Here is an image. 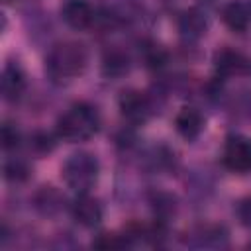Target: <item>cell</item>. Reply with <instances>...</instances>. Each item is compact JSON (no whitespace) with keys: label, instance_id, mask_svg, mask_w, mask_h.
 Wrapping results in <instances>:
<instances>
[{"label":"cell","instance_id":"cell-14","mask_svg":"<svg viewBox=\"0 0 251 251\" xmlns=\"http://www.w3.org/2000/svg\"><path fill=\"white\" fill-rule=\"evenodd\" d=\"M129 73V57L124 51H110L102 59V75L106 78H122Z\"/></svg>","mask_w":251,"mask_h":251},{"label":"cell","instance_id":"cell-4","mask_svg":"<svg viewBox=\"0 0 251 251\" xmlns=\"http://www.w3.org/2000/svg\"><path fill=\"white\" fill-rule=\"evenodd\" d=\"M222 161L233 173H249L251 171V137L241 133L229 135L224 145Z\"/></svg>","mask_w":251,"mask_h":251},{"label":"cell","instance_id":"cell-22","mask_svg":"<svg viewBox=\"0 0 251 251\" xmlns=\"http://www.w3.org/2000/svg\"><path fill=\"white\" fill-rule=\"evenodd\" d=\"M249 4H251V2H249Z\"/></svg>","mask_w":251,"mask_h":251},{"label":"cell","instance_id":"cell-17","mask_svg":"<svg viewBox=\"0 0 251 251\" xmlns=\"http://www.w3.org/2000/svg\"><path fill=\"white\" fill-rule=\"evenodd\" d=\"M143 59H145V65L149 69H161L167 63V51L163 47L151 43V45H147L143 49Z\"/></svg>","mask_w":251,"mask_h":251},{"label":"cell","instance_id":"cell-12","mask_svg":"<svg viewBox=\"0 0 251 251\" xmlns=\"http://www.w3.org/2000/svg\"><path fill=\"white\" fill-rule=\"evenodd\" d=\"M245 67H247L245 57H243L239 51H235V49L226 47V49L216 51V55H214V69H216V73L222 75V76L239 75V73L245 71Z\"/></svg>","mask_w":251,"mask_h":251},{"label":"cell","instance_id":"cell-13","mask_svg":"<svg viewBox=\"0 0 251 251\" xmlns=\"http://www.w3.org/2000/svg\"><path fill=\"white\" fill-rule=\"evenodd\" d=\"M63 202H65V198L53 186H41L33 196V206L43 216H55L63 208Z\"/></svg>","mask_w":251,"mask_h":251},{"label":"cell","instance_id":"cell-8","mask_svg":"<svg viewBox=\"0 0 251 251\" xmlns=\"http://www.w3.org/2000/svg\"><path fill=\"white\" fill-rule=\"evenodd\" d=\"M176 25H178V33L182 39L186 41H198L206 29H208V20H206V14L198 8H188L184 10L178 20H176Z\"/></svg>","mask_w":251,"mask_h":251},{"label":"cell","instance_id":"cell-16","mask_svg":"<svg viewBox=\"0 0 251 251\" xmlns=\"http://www.w3.org/2000/svg\"><path fill=\"white\" fill-rule=\"evenodd\" d=\"M31 175V169L22 159H10L4 165V178L8 182H25Z\"/></svg>","mask_w":251,"mask_h":251},{"label":"cell","instance_id":"cell-18","mask_svg":"<svg viewBox=\"0 0 251 251\" xmlns=\"http://www.w3.org/2000/svg\"><path fill=\"white\" fill-rule=\"evenodd\" d=\"M0 139H2V147L4 151H14L16 147H20V141H22V135L18 131V127L14 124H4L2 126V131H0Z\"/></svg>","mask_w":251,"mask_h":251},{"label":"cell","instance_id":"cell-11","mask_svg":"<svg viewBox=\"0 0 251 251\" xmlns=\"http://www.w3.org/2000/svg\"><path fill=\"white\" fill-rule=\"evenodd\" d=\"M175 127H176L180 137H184L186 141H194L204 129V118L196 108H188L186 106L176 114Z\"/></svg>","mask_w":251,"mask_h":251},{"label":"cell","instance_id":"cell-9","mask_svg":"<svg viewBox=\"0 0 251 251\" xmlns=\"http://www.w3.org/2000/svg\"><path fill=\"white\" fill-rule=\"evenodd\" d=\"M222 20L231 31H247L251 25V4L243 0H229L222 8Z\"/></svg>","mask_w":251,"mask_h":251},{"label":"cell","instance_id":"cell-10","mask_svg":"<svg viewBox=\"0 0 251 251\" xmlns=\"http://www.w3.org/2000/svg\"><path fill=\"white\" fill-rule=\"evenodd\" d=\"M25 90V75L18 63H6L2 71V96L8 102H16L22 98Z\"/></svg>","mask_w":251,"mask_h":251},{"label":"cell","instance_id":"cell-20","mask_svg":"<svg viewBox=\"0 0 251 251\" xmlns=\"http://www.w3.org/2000/svg\"><path fill=\"white\" fill-rule=\"evenodd\" d=\"M239 216H241V220H243L245 226H251V200L241 204V208H239Z\"/></svg>","mask_w":251,"mask_h":251},{"label":"cell","instance_id":"cell-7","mask_svg":"<svg viewBox=\"0 0 251 251\" xmlns=\"http://www.w3.org/2000/svg\"><path fill=\"white\" fill-rule=\"evenodd\" d=\"M63 22L73 29H86L94 24V10L86 0H65L61 6Z\"/></svg>","mask_w":251,"mask_h":251},{"label":"cell","instance_id":"cell-1","mask_svg":"<svg viewBox=\"0 0 251 251\" xmlns=\"http://www.w3.org/2000/svg\"><path fill=\"white\" fill-rule=\"evenodd\" d=\"M88 63V53L84 45L76 41L57 43L45 57V73L51 82L67 84L82 75Z\"/></svg>","mask_w":251,"mask_h":251},{"label":"cell","instance_id":"cell-5","mask_svg":"<svg viewBox=\"0 0 251 251\" xmlns=\"http://www.w3.org/2000/svg\"><path fill=\"white\" fill-rule=\"evenodd\" d=\"M120 114L131 126H143L151 118V102L139 90H126L120 96Z\"/></svg>","mask_w":251,"mask_h":251},{"label":"cell","instance_id":"cell-21","mask_svg":"<svg viewBox=\"0 0 251 251\" xmlns=\"http://www.w3.org/2000/svg\"><path fill=\"white\" fill-rule=\"evenodd\" d=\"M10 2H12V0H4V4H10Z\"/></svg>","mask_w":251,"mask_h":251},{"label":"cell","instance_id":"cell-2","mask_svg":"<svg viewBox=\"0 0 251 251\" xmlns=\"http://www.w3.org/2000/svg\"><path fill=\"white\" fill-rule=\"evenodd\" d=\"M100 129V114L86 102L73 104L57 120V135L65 141L78 143L90 139Z\"/></svg>","mask_w":251,"mask_h":251},{"label":"cell","instance_id":"cell-19","mask_svg":"<svg viewBox=\"0 0 251 251\" xmlns=\"http://www.w3.org/2000/svg\"><path fill=\"white\" fill-rule=\"evenodd\" d=\"M31 145L37 153H51L55 149V137L47 131H37L31 137Z\"/></svg>","mask_w":251,"mask_h":251},{"label":"cell","instance_id":"cell-6","mask_svg":"<svg viewBox=\"0 0 251 251\" xmlns=\"http://www.w3.org/2000/svg\"><path fill=\"white\" fill-rule=\"evenodd\" d=\"M71 214L73 218L76 220V224H80L82 227H94L102 222V206L100 202L90 196L88 192H82V194H76L75 202L71 204Z\"/></svg>","mask_w":251,"mask_h":251},{"label":"cell","instance_id":"cell-15","mask_svg":"<svg viewBox=\"0 0 251 251\" xmlns=\"http://www.w3.org/2000/svg\"><path fill=\"white\" fill-rule=\"evenodd\" d=\"M151 206H153L155 216H157L159 220H165V218H169V216L175 214V210H176V200H175V196L169 194V192H157V194L151 196Z\"/></svg>","mask_w":251,"mask_h":251},{"label":"cell","instance_id":"cell-3","mask_svg":"<svg viewBox=\"0 0 251 251\" xmlns=\"http://www.w3.org/2000/svg\"><path fill=\"white\" fill-rule=\"evenodd\" d=\"M61 173H63L65 184L73 192L82 194V192H90V188L96 184L98 173H100V163L92 153L78 151V153H73L65 161Z\"/></svg>","mask_w":251,"mask_h":251}]
</instances>
